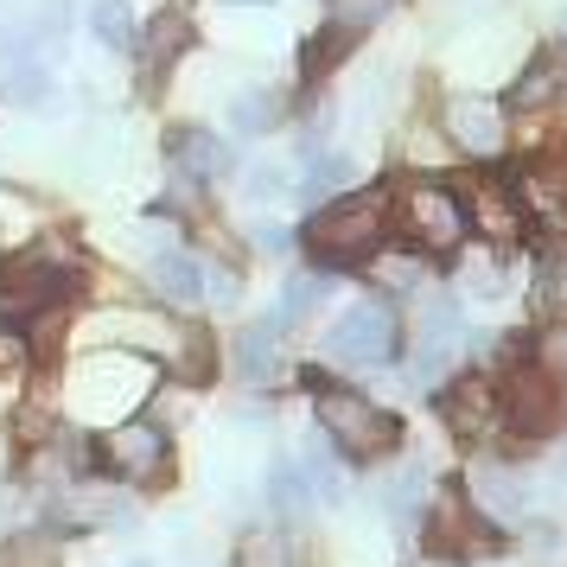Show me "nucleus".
<instances>
[{
	"instance_id": "obj_1",
	"label": "nucleus",
	"mask_w": 567,
	"mask_h": 567,
	"mask_svg": "<svg viewBox=\"0 0 567 567\" xmlns=\"http://www.w3.org/2000/svg\"><path fill=\"white\" fill-rule=\"evenodd\" d=\"M78 275L83 261L64 243H39V249L7 256L0 261V332H32L39 319H52L71 300Z\"/></svg>"
},
{
	"instance_id": "obj_2",
	"label": "nucleus",
	"mask_w": 567,
	"mask_h": 567,
	"mask_svg": "<svg viewBox=\"0 0 567 567\" xmlns=\"http://www.w3.org/2000/svg\"><path fill=\"white\" fill-rule=\"evenodd\" d=\"M154 395V363L134 358V351H90V358L71 363V377H64V402H71V414L78 421H122V414H134L141 402Z\"/></svg>"
},
{
	"instance_id": "obj_3",
	"label": "nucleus",
	"mask_w": 567,
	"mask_h": 567,
	"mask_svg": "<svg viewBox=\"0 0 567 567\" xmlns=\"http://www.w3.org/2000/svg\"><path fill=\"white\" fill-rule=\"evenodd\" d=\"M383 236H389V198H377V192H344V198L312 210L307 249H312V261H326L338 275V268H363V261L383 249Z\"/></svg>"
},
{
	"instance_id": "obj_4",
	"label": "nucleus",
	"mask_w": 567,
	"mask_h": 567,
	"mask_svg": "<svg viewBox=\"0 0 567 567\" xmlns=\"http://www.w3.org/2000/svg\"><path fill=\"white\" fill-rule=\"evenodd\" d=\"M389 224L409 236L414 256H460L465 230H472L465 198L453 192V185H440V179H409L402 185L395 205H389Z\"/></svg>"
},
{
	"instance_id": "obj_5",
	"label": "nucleus",
	"mask_w": 567,
	"mask_h": 567,
	"mask_svg": "<svg viewBox=\"0 0 567 567\" xmlns=\"http://www.w3.org/2000/svg\"><path fill=\"white\" fill-rule=\"evenodd\" d=\"M312 414L338 440L344 460H389L402 446V414L377 409L358 389H312Z\"/></svg>"
},
{
	"instance_id": "obj_6",
	"label": "nucleus",
	"mask_w": 567,
	"mask_h": 567,
	"mask_svg": "<svg viewBox=\"0 0 567 567\" xmlns=\"http://www.w3.org/2000/svg\"><path fill=\"white\" fill-rule=\"evenodd\" d=\"M395 351H402V312H395L389 293H370L358 307H344L326 332V358L338 370H383V363H395Z\"/></svg>"
},
{
	"instance_id": "obj_7",
	"label": "nucleus",
	"mask_w": 567,
	"mask_h": 567,
	"mask_svg": "<svg viewBox=\"0 0 567 567\" xmlns=\"http://www.w3.org/2000/svg\"><path fill=\"white\" fill-rule=\"evenodd\" d=\"M96 338L122 344V351H134V358H147V363H173L179 377L205 370V338L192 332V326H173L166 312H109V319H96Z\"/></svg>"
},
{
	"instance_id": "obj_8",
	"label": "nucleus",
	"mask_w": 567,
	"mask_h": 567,
	"mask_svg": "<svg viewBox=\"0 0 567 567\" xmlns=\"http://www.w3.org/2000/svg\"><path fill=\"white\" fill-rule=\"evenodd\" d=\"M96 460H103V472L122 478V485H159V478L173 472V434L159 427L154 414H122V421L103 427Z\"/></svg>"
},
{
	"instance_id": "obj_9",
	"label": "nucleus",
	"mask_w": 567,
	"mask_h": 567,
	"mask_svg": "<svg viewBox=\"0 0 567 567\" xmlns=\"http://www.w3.org/2000/svg\"><path fill=\"white\" fill-rule=\"evenodd\" d=\"M460 491L472 497V511L497 523V529H516V523H529V516L548 504V485H542L536 472H523V465H504V460H478L465 465Z\"/></svg>"
},
{
	"instance_id": "obj_10",
	"label": "nucleus",
	"mask_w": 567,
	"mask_h": 567,
	"mask_svg": "<svg viewBox=\"0 0 567 567\" xmlns=\"http://www.w3.org/2000/svg\"><path fill=\"white\" fill-rule=\"evenodd\" d=\"M465 351H472V326H465V312L453 307L446 293L414 300V383L440 389L465 363Z\"/></svg>"
},
{
	"instance_id": "obj_11",
	"label": "nucleus",
	"mask_w": 567,
	"mask_h": 567,
	"mask_svg": "<svg viewBox=\"0 0 567 567\" xmlns=\"http://www.w3.org/2000/svg\"><path fill=\"white\" fill-rule=\"evenodd\" d=\"M497 395H504V427H511V434H523V440L561 434L567 389H561V377H555L548 363H523V370H511V383H497Z\"/></svg>"
},
{
	"instance_id": "obj_12",
	"label": "nucleus",
	"mask_w": 567,
	"mask_h": 567,
	"mask_svg": "<svg viewBox=\"0 0 567 567\" xmlns=\"http://www.w3.org/2000/svg\"><path fill=\"white\" fill-rule=\"evenodd\" d=\"M504 542V529L497 523H485V516L472 511V497H465L460 485H446L427 504V548L434 555H446V561H472V555H491Z\"/></svg>"
},
{
	"instance_id": "obj_13",
	"label": "nucleus",
	"mask_w": 567,
	"mask_h": 567,
	"mask_svg": "<svg viewBox=\"0 0 567 567\" xmlns=\"http://www.w3.org/2000/svg\"><path fill=\"white\" fill-rule=\"evenodd\" d=\"M440 128H446V141H453L465 159H497L504 147H511L504 109L491 103V96H472V90H460V96L440 103Z\"/></svg>"
},
{
	"instance_id": "obj_14",
	"label": "nucleus",
	"mask_w": 567,
	"mask_h": 567,
	"mask_svg": "<svg viewBox=\"0 0 567 567\" xmlns=\"http://www.w3.org/2000/svg\"><path fill=\"white\" fill-rule=\"evenodd\" d=\"M166 166H173L185 185H217V179H230L236 154L210 128H173L166 134Z\"/></svg>"
},
{
	"instance_id": "obj_15",
	"label": "nucleus",
	"mask_w": 567,
	"mask_h": 567,
	"mask_svg": "<svg viewBox=\"0 0 567 567\" xmlns=\"http://www.w3.org/2000/svg\"><path fill=\"white\" fill-rule=\"evenodd\" d=\"M58 523H71V529H128L134 504L122 497V491H109V485L71 478V485L58 491Z\"/></svg>"
},
{
	"instance_id": "obj_16",
	"label": "nucleus",
	"mask_w": 567,
	"mask_h": 567,
	"mask_svg": "<svg viewBox=\"0 0 567 567\" xmlns=\"http://www.w3.org/2000/svg\"><path fill=\"white\" fill-rule=\"evenodd\" d=\"M281 319H249L243 332L230 338V370H236V383H249V389H261V383H275L281 377Z\"/></svg>"
},
{
	"instance_id": "obj_17",
	"label": "nucleus",
	"mask_w": 567,
	"mask_h": 567,
	"mask_svg": "<svg viewBox=\"0 0 567 567\" xmlns=\"http://www.w3.org/2000/svg\"><path fill=\"white\" fill-rule=\"evenodd\" d=\"M440 414L453 421V434H491L497 421H504V395H497V383L491 377H460V383L440 395Z\"/></svg>"
},
{
	"instance_id": "obj_18",
	"label": "nucleus",
	"mask_w": 567,
	"mask_h": 567,
	"mask_svg": "<svg viewBox=\"0 0 567 567\" xmlns=\"http://www.w3.org/2000/svg\"><path fill=\"white\" fill-rule=\"evenodd\" d=\"M465 217L478 224V230H491V236H523V224H529V210H523V198H516L511 185H497V179H485L478 185V198L465 205Z\"/></svg>"
},
{
	"instance_id": "obj_19",
	"label": "nucleus",
	"mask_w": 567,
	"mask_h": 567,
	"mask_svg": "<svg viewBox=\"0 0 567 567\" xmlns=\"http://www.w3.org/2000/svg\"><path fill=\"white\" fill-rule=\"evenodd\" d=\"M147 281H154L159 300L192 307V300H198V256H185V249H173V243H159L154 256H147Z\"/></svg>"
},
{
	"instance_id": "obj_20",
	"label": "nucleus",
	"mask_w": 567,
	"mask_h": 567,
	"mask_svg": "<svg viewBox=\"0 0 567 567\" xmlns=\"http://www.w3.org/2000/svg\"><path fill=\"white\" fill-rule=\"evenodd\" d=\"M370 497L383 504L389 523H414L421 504H427V472H421V465H395V472H383V478L370 485Z\"/></svg>"
},
{
	"instance_id": "obj_21",
	"label": "nucleus",
	"mask_w": 567,
	"mask_h": 567,
	"mask_svg": "<svg viewBox=\"0 0 567 567\" xmlns=\"http://www.w3.org/2000/svg\"><path fill=\"white\" fill-rule=\"evenodd\" d=\"M332 287H338L332 268H293V275H287V293H281V326H293V319L319 312L326 300H332Z\"/></svg>"
},
{
	"instance_id": "obj_22",
	"label": "nucleus",
	"mask_w": 567,
	"mask_h": 567,
	"mask_svg": "<svg viewBox=\"0 0 567 567\" xmlns=\"http://www.w3.org/2000/svg\"><path fill=\"white\" fill-rule=\"evenodd\" d=\"M192 39H198V27H192V0H173V7L154 20V32H147V58H154V64H173L179 52H192Z\"/></svg>"
},
{
	"instance_id": "obj_23",
	"label": "nucleus",
	"mask_w": 567,
	"mask_h": 567,
	"mask_svg": "<svg viewBox=\"0 0 567 567\" xmlns=\"http://www.w3.org/2000/svg\"><path fill=\"white\" fill-rule=\"evenodd\" d=\"M389 7H395V0H326V32H338V39L358 45L370 27L389 20Z\"/></svg>"
},
{
	"instance_id": "obj_24",
	"label": "nucleus",
	"mask_w": 567,
	"mask_h": 567,
	"mask_svg": "<svg viewBox=\"0 0 567 567\" xmlns=\"http://www.w3.org/2000/svg\"><path fill=\"white\" fill-rule=\"evenodd\" d=\"M90 32H96V45H109V52H128L134 39H141L128 0H90Z\"/></svg>"
},
{
	"instance_id": "obj_25",
	"label": "nucleus",
	"mask_w": 567,
	"mask_h": 567,
	"mask_svg": "<svg viewBox=\"0 0 567 567\" xmlns=\"http://www.w3.org/2000/svg\"><path fill=\"white\" fill-rule=\"evenodd\" d=\"M293 465H300V478H307V491H312V504H338V497H344V472H338L332 465V453H326V446H300V453H293Z\"/></svg>"
},
{
	"instance_id": "obj_26",
	"label": "nucleus",
	"mask_w": 567,
	"mask_h": 567,
	"mask_svg": "<svg viewBox=\"0 0 567 567\" xmlns=\"http://www.w3.org/2000/svg\"><path fill=\"white\" fill-rule=\"evenodd\" d=\"M268 504H275L281 516H312V511H319L293 460H275V465H268Z\"/></svg>"
},
{
	"instance_id": "obj_27",
	"label": "nucleus",
	"mask_w": 567,
	"mask_h": 567,
	"mask_svg": "<svg viewBox=\"0 0 567 567\" xmlns=\"http://www.w3.org/2000/svg\"><path fill=\"white\" fill-rule=\"evenodd\" d=\"M281 96H275V90H243V96H236L230 103V128L236 134H268V128H281Z\"/></svg>"
},
{
	"instance_id": "obj_28",
	"label": "nucleus",
	"mask_w": 567,
	"mask_h": 567,
	"mask_svg": "<svg viewBox=\"0 0 567 567\" xmlns=\"http://www.w3.org/2000/svg\"><path fill=\"white\" fill-rule=\"evenodd\" d=\"M0 567H64V548L58 536H39V529H13V536L0 542Z\"/></svg>"
},
{
	"instance_id": "obj_29",
	"label": "nucleus",
	"mask_w": 567,
	"mask_h": 567,
	"mask_svg": "<svg viewBox=\"0 0 567 567\" xmlns=\"http://www.w3.org/2000/svg\"><path fill=\"white\" fill-rule=\"evenodd\" d=\"M555 96H561V58H536L529 78H516V109L536 115V109H548Z\"/></svg>"
},
{
	"instance_id": "obj_30",
	"label": "nucleus",
	"mask_w": 567,
	"mask_h": 567,
	"mask_svg": "<svg viewBox=\"0 0 567 567\" xmlns=\"http://www.w3.org/2000/svg\"><path fill=\"white\" fill-rule=\"evenodd\" d=\"M198 300H210L217 312H230L243 300V275H236L230 261H205L198 268Z\"/></svg>"
},
{
	"instance_id": "obj_31",
	"label": "nucleus",
	"mask_w": 567,
	"mask_h": 567,
	"mask_svg": "<svg viewBox=\"0 0 567 567\" xmlns=\"http://www.w3.org/2000/svg\"><path fill=\"white\" fill-rule=\"evenodd\" d=\"M243 567H287V542L268 536V529H249L243 536Z\"/></svg>"
},
{
	"instance_id": "obj_32",
	"label": "nucleus",
	"mask_w": 567,
	"mask_h": 567,
	"mask_svg": "<svg viewBox=\"0 0 567 567\" xmlns=\"http://www.w3.org/2000/svg\"><path fill=\"white\" fill-rule=\"evenodd\" d=\"M536 307L548 312V319H561V326H567V261H555V268H548V281H542V293H536Z\"/></svg>"
},
{
	"instance_id": "obj_33",
	"label": "nucleus",
	"mask_w": 567,
	"mask_h": 567,
	"mask_svg": "<svg viewBox=\"0 0 567 567\" xmlns=\"http://www.w3.org/2000/svg\"><path fill=\"white\" fill-rule=\"evenodd\" d=\"M287 192H293L287 166H249V198H287Z\"/></svg>"
},
{
	"instance_id": "obj_34",
	"label": "nucleus",
	"mask_w": 567,
	"mask_h": 567,
	"mask_svg": "<svg viewBox=\"0 0 567 567\" xmlns=\"http://www.w3.org/2000/svg\"><path fill=\"white\" fill-rule=\"evenodd\" d=\"M13 523H20V491H13V485H0V542L13 536Z\"/></svg>"
},
{
	"instance_id": "obj_35",
	"label": "nucleus",
	"mask_w": 567,
	"mask_h": 567,
	"mask_svg": "<svg viewBox=\"0 0 567 567\" xmlns=\"http://www.w3.org/2000/svg\"><path fill=\"white\" fill-rule=\"evenodd\" d=\"M548 358H555V363H548V370H555V377H567V326H561V332H555V344H548Z\"/></svg>"
},
{
	"instance_id": "obj_36",
	"label": "nucleus",
	"mask_w": 567,
	"mask_h": 567,
	"mask_svg": "<svg viewBox=\"0 0 567 567\" xmlns=\"http://www.w3.org/2000/svg\"><path fill=\"white\" fill-rule=\"evenodd\" d=\"M460 7H485V0H460Z\"/></svg>"
},
{
	"instance_id": "obj_37",
	"label": "nucleus",
	"mask_w": 567,
	"mask_h": 567,
	"mask_svg": "<svg viewBox=\"0 0 567 567\" xmlns=\"http://www.w3.org/2000/svg\"><path fill=\"white\" fill-rule=\"evenodd\" d=\"M236 7H256V0H236Z\"/></svg>"
},
{
	"instance_id": "obj_38",
	"label": "nucleus",
	"mask_w": 567,
	"mask_h": 567,
	"mask_svg": "<svg viewBox=\"0 0 567 567\" xmlns=\"http://www.w3.org/2000/svg\"><path fill=\"white\" fill-rule=\"evenodd\" d=\"M134 567H141V561H134Z\"/></svg>"
}]
</instances>
